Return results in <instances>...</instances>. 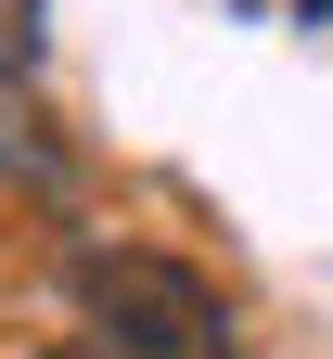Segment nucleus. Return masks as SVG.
<instances>
[{
	"label": "nucleus",
	"instance_id": "1",
	"mask_svg": "<svg viewBox=\"0 0 333 359\" xmlns=\"http://www.w3.org/2000/svg\"><path fill=\"white\" fill-rule=\"evenodd\" d=\"M77 295V346L90 359H244L231 308L193 257H154V244H77L64 269Z\"/></svg>",
	"mask_w": 333,
	"mask_h": 359
},
{
	"label": "nucleus",
	"instance_id": "2",
	"mask_svg": "<svg viewBox=\"0 0 333 359\" xmlns=\"http://www.w3.org/2000/svg\"><path fill=\"white\" fill-rule=\"evenodd\" d=\"M0 180H64V142L39 128V77H0Z\"/></svg>",
	"mask_w": 333,
	"mask_h": 359
},
{
	"label": "nucleus",
	"instance_id": "3",
	"mask_svg": "<svg viewBox=\"0 0 333 359\" xmlns=\"http://www.w3.org/2000/svg\"><path fill=\"white\" fill-rule=\"evenodd\" d=\"M39 26H52V0H0V77H39Z\"/></svg>",
	"mask_w": 333,
	"mask_h": 359
},
{
	"label": "nucleus",
	"instance_id": "4",
	"mask_svg": "<svg viewBox=\"0 0 333 359\" xmlns=\"http://www.w3.org/2000/svg\"><path fill=\"white\" fill-rule=\"evenodd\" d=\"M13 359H90V346H77V334H39V346H13Z\"/></svg>",
	"mask_w": 333,
	"mask_h": 359
},
{
	"label": "nucleus",
	"instance_id": "5",
	"mask_svg": "<svg viewBox=\"0 0 333 359\" xmlns=\"http://www.w3.org/2000/svg\"><path fill=\"white\" fill-rule=\"evenodd\" d=\"M308 13H320V26H333V0H308Z\"/></svg>",
	"mask_w": 333,
	"mask_h": 359
}]
</instances>
